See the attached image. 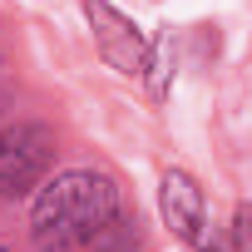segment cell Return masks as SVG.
I'll return each mask as SVG.
<instances>
[{
    "instance_id": "6da1fadb",
    "label": "cell",
    "mask_w": 252,
    "mask_h": 252,
    "mask_svg": "<svg viewBox=\"0 0 252 252\" xmlns=\"http://www.w3.org/2000/svg\"><path fill=\"white\" fill-rule=\"evenodd\" d=\"M119 183L94 168H64L35 188L30 208V237L40 252H79L94 227H104L119 213Z\"/></svg>"
},
{
    "instance_id": "7a4b0ae2",
    "label": "cell",
    "mask_w": 252,
    "mask_h": 252,
    "mask_svg": "<svg viewBox=\"0 0 252 252\" xmlns=\"http://www.w3.org/2000/svg\"><path fill=\"white\" fill-rule=\"evenodd\" d=\"M55 163V134L45 124H15L0 134V198H30Z\"/></svg>"
},
{
    "instance_id": "3957f363",
    "label": "cell",
    "mask_w": 252,
    "mask_h": 252,
    "mask_svg": "<svg viewBox=\"0 0 252 252\" xmlns=\"http://www.w3.org/2000/svg\"><path fill=\"white\" fill-rule=\"evenodd\" d=\"M79 10H84V25L94 35L99 60L109 69H119L124 79H139L144 74V60H149V35L119 5H109V0H79Z\"/></svg>"
},
{
    "instance_id": "277c9868",
    "label": "cell",
    "mask_w": 252,
    "mask_h": 252,
    "mask_svg": "<svg viewBox=\"0 0 252 252\" xmlns=\"http://www.w3.org/2000/svg\"><path fill=\"white\" fill-rule=\"evenodd\" d=\"M158 218L183 247L208 242V198H203V183L188 168H163V178H158Z\"/></svg>"
},
{
    "instance_id": "5b68a950",
    "label": "cell",
    "mask_w": 252,
    "mask_h": 252,
    "mask_svg": "<svg viewBox=\"0 0 252 252\" xmlns=\"http://www.w3.org/2000/svg\"><path fill=\"white\" fill-rule=\"evenodd\" d=\"M139 79L149 84V99H154V104L168 99V89H173V35L149 40V60H144V74H139Z\"/></svg>"
},
{
    "instance_id": "8992f818",
    "label": "cell",
    "mask_w": 252,
    "mask_h": 252,
    "mask_svg": "<svg viewBox=\"0 0 252 252\" xmlns=\"http://www.w3.org/2000/svg\"><path fill=\"white\" fill-rule=\"evenodd\" d=\"M79 252H139V222L119 208L104 227H94V237H89Z\"/></svg>"
},
{
    "instance_id": "52a82bcc",
    "label": "cell",
    "mask_w": 252,
    "mask_h": 252,
    "mask_svg": "<svg viewBox=\"0 0 252 252\" xmlns=\"http://www.w3.org/2000/svg\"><path fill=\"white\" fill-rule=\"evenodd\" d=\"M0 252H5V247H0Z\"/></svg>"
}]
</instances>
